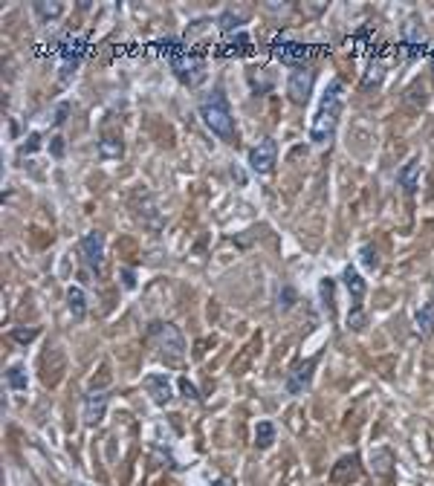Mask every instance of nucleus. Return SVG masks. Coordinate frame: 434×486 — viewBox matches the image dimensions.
I'll list each match as a JSON object with an SVG mask.
<instances>
[{
    "instance_id": "22",
    "label": "nucleus",
    "mask_w": 434,
    "mask_h": 486,
    "mask_svg": "<svg viewBox=\"0 0 434 486\" xmlns=\"http://www.w3.org/2000/svg\"><path fill=\"white\" fill-rule=\"evenodd\" d=\"M319 295H322V307L327 313H333V281L330 278H322L319 281Z\"/></svg>"
},
{
    "instance_id": "2",
    "label": "nucleus",
    "mask_w": 434,
    "mask_h": 486,
    "mask_svg": "<svg viewBox=\"0 0 434 486\" xmlns=\"http://www.w3.org/2000/svg\"><path fill=\"white\" fill-rule=\"evenodd\" d=\"M200 119H203V125L217 134L221 139H232L235 136V116H232V107L226 102V96L221 93V90H211V93H206L200 99Z\"/></svg>"
},
{
    "instance_id": "18",
    "label": "nucleus",
    "mask_w": 434,
    "mask_h": 486,
    "mask_svg": "<svg viewBox=\"0 0 434 486\" xmlns=\"http://www.w3.org/2000/svg\"><path fill=\"white\" fill-rule=\"evenodd\" d=\"M6 382H9V388L18 391V393L29 388V377H26V368H23V364H12V368L6 371Z\"/></svg>"
},
{
    "instance_id": "30",
    "label": "nucleus",
    "mask_w": 434,
    "mask_h": 486,
    "mask_svg": "<svg viewBox=\"0 0 434 486\" xmlns=\"http://www.w3.org/2000/svg\"><path fill=\"white\" fill-rule=\"evenodd\" d=\"M122 275H125V287H128V290H131V287L136 284V281H134V272H131V269H122Z\"/></svg>"
},
{
    "instance_id": "17",
    "label": "nucleus",
    "mask_w": 434,
    "mask_h": 486,
    "mask_svg": "<svg viewBox=\"0 0 434 486\" xmlns=\"http://www.w3.org/2000/svg\"><path fill=\"white\" fill-rule=\"evenodd\" d=\"M391 463H394L391 449H374V451H370V466H374L377 475H388L391 472Z\"/></svg>"
},
{
    "instance_id": "6",
    "label": "nucleus",
    "mask_w": 434,
    "mask_h": 486,
    "mask_svg": "<svg viewBox=\"0 0 434 486\" xmlns=\"http://www.w3.org/2000/svg\"><path fill=\"white\" fill-rule=\"evenodd\" d=\"M78 249H81L84 266L99 275L102 266H105V235H102V232H87V235L81 237V243H78Z\"/></svg>"
},
{
    "instance_id": "9",
    "label": "nucleus",
    "mask_w": 434,
    "mask_h": 486,
    "mask_svg": "<svg viewBox=\"0 0 434 486\" xmlns=\"http://www.w3.org/2000/svg\"><path fill=\"white\" fill-rule=\"evenodd\" d=\"M145 391H148V397L157 403V405H168L174 400V388H171V379L165 374H148L142 379Z\"/></svg>"
},
{
    "instance_id": "29",
    "label": "nucleus",
    "mask_w": 434,
    "mask_h": 486,
    "mask_svg": "<svg viewBox=\"0 0 434 486\" xmlns=\"http://www.w3.org/2000/svg\"><path fill=\"white\" fill-rule=\"evenodd\" d=\"M52 154H55V157L64 154V142H61V139H52Z\"/></svg>"
},
{
    "instance_id": "5",
    "label": "nucleus",
    "mask_w": 434,
    "mask_h": 486,
    "mask_svg": "<svg viewBox=\"0 0 434 486\" xmlns=\"http://www.w3.org/2000/svg\"><path fill=\"white\" fill-rule=\"evenodd\" d=\"M313 81H316V70L310 64H298L290 78H287V93L295 105H307L310 93H313Z\"/></svg>"
},
{
    "instance_id": "23",
    "label": "nucleus",
    "mask_w": 434,
    "mask_h": 486,
    "mask_svg": "<svg viewBox=\"0 0 434 486\" xmlns=\"http://www.w3.org/2000/svg\"><path fill=\"white\" fill-rule=\"evenodd\" d=\"M359 255H362V263H365L368 269H377V266H380V252H377V247H370V243L359 249Z\"/></svg>"
},
{
    "instance_id": "26",
    "label": "nucleus",
    "mask_w": 434,
    "mask_h": 486,
    "mask_svg": "<svg viewBox=\"0 0 434 486\" xmlns=\"http://www.w3.org/2000/svg\"><path fill=\"white\" fill-rule=\"evenodd\" d=\"M38 336V330H12V339L18 345H26V342H33Z\"/></svg>"
},
{
    "instance_id": "14",
    "label": "nucleus",
    "mask_w": 434,
    "mask_h": 486,
    "mask_svg": "<svg viewBox=\"0 0 434 486\" xmlns=\"http://www.w3.org/2000/svg\"><path fill=\"white\" fill-rule=\"evenodd\" d=\"M342 284L348 287V292H351L353 301H359V298L365 295V290H368V287H365V278L359 275L356 266H345V269H342Z\"/></svg>"
},
{
    "instance_id": "31",
    "label": "nucleus",
    "mask_w": 434,
    "mask_h": 486,
    "mask_svg": "<svg viewBox=\"0 0 434 486\" xmlns=\"http://www.w3.org/2000/svg\"><path fill=\"white\" fill-rule=\"evenodd\" d=\"M67 110H70L67 105H61V107H58V116H55V122H58V125H61V122H64V119H67V116H64Z\"/></svg>"
},
{
    "instance_id": "16",
    "label": "nucleus",
    "mask_w": 434,
    "mask_h": 486,
    "mask_svg": "<svg viewBox=\"0 0 434 486\" xmlns=\"http://www.w3.org/2000/svg\"><path fill=\"white\" fill-rule=\"evenodd\" d=\"M275 52H278V58H281L284 64H295V61H301V64H304V58L310 55V49L301 47V44H281Z\"/></svg>"
},
{
    "instance_id": "20",
    "label": "nucleus",
    "mask_w": 434,
    "mask_h": 486,
    "mask_svg": "<svg viewBox=\"0 0 434 486\" xmlns=\"http://www.w3.org/2000/svg\"><path fill=\"white\" fill-rule=\"evenodd\" d=\"M122 150H125V148H122L119 139H110V136H107V139L99 142V157H102V160H119Z\"/></svg>"
},
{
    "instance_id": "32",
    "label": "nucleus",
    "mask_w": 434,
    "mask_h": 486,
    "mask_svg": "<svg viewBox=\"0 0 434 486\" xmlns=\"http://www.w3.org/2000/svg\"><path fill=\"white\" fill-rule=\"evenodd\" d=\"M214 486H226V480H214Z\"/></svg>"
},
{
    "instance_id": "10",
    "label": "nucleus",
    "mask_w": 434,
    "mask_h": 486,
    "mask_svg": "<svg viewBox=\"0 0 434 486\" xmlns=\"http://www.w3.org/2000/svg\"><path fill=\"white\" fill-rule=\"evenodd\" d=\"M107 400L110 393L107 391H87L84 397V425H99L105 411H107Z\"/></svg>"
},
{
    "instance_id": "1",
    "label": "nucleus",
    "mask_w": 434,
    "mask_h": 486,
    "mask_svg": "<svg viewBox=\"0 0 434 486\" xmlns=\"http://www.w3.org/2000/svg\"><path fill=\"white\" fill-rule=\"evenodd\" d=\"M339 113H342V81H330L327 93L322 96V107L313 119V128H310V139L316 145H327L336 134V125H339Z\"/></svg>"
},
{
    "instance_id": "8",
    "label": "nucleus",
    "mask_w": 434,
    "mask_h": 486,
    "mask_svg": "<svg viewBox=\"0 0 434 486\" xmlns=\"http://www.w3.org/2000/svg\"><path fill=\"white\" fill-rule=\"evenodd\" d=\"M275 162H278V145H275V139H264V142H258L250 150V168L255 174H272Z\"/></svg>"
},
{
    "instance_id": "11",
    "label": "nucleus",
    "mask_w": 434,
    "mask_h": 486,
    "mask_svg": "<svg viewBox=\"0 0 434 486\" xmlns=\"http://www.w3.org/2000/svg\"><path fill=\"white\" fill-rule=\"evenodd\" d=\"M397 182L402 186V191H406V194H414L417 191V186H420V160L417 157L409 160L406 165L397 171Z\"/></svg>"
},
{
    "instance_id": "21",
    "label": "nucleus",
    "mask_w": 434,
    "mask_h": 486,
    "mask_svg": "<svg viewBox=\"0 0 434 486\" xmlns=\"http://www.w3.org/2000/svg\"><path fill=\"white\" fill-rule=\"evenodd\" d=\"M365 324H368V313L359 307V304H353V310L348 313V330H365Z\"/></svg>"
},
{
    "instance_id": "7",
    "label": "nucleus",
    "mask_w": 434,
    "mask_h": 486,
    "mask_svg": "<svg viewBox=\"0 0 434 486\" xmlns=\"http://www.w3.org/2000/svg\"><path fill=\"white\" fill-rule=\"evenodd\" d=\"M316 362H319L316 356L313 359H304L301 364H295V368L290 371V377L284 382L290 397H301V393L310 391V385H313V374H316Z\"/></svg>"
},
{
    "instance_id": "28",
    "label": "nucleus",
    "mask_w": 434,
    "mask_h": 486,
    "mask_svg": "<svg viewBox=\"0 0 434 486\" xmlns=\"http://www.w3.org/2000/svg\"><path fill=\"white\" fill-rule=\"evenodd\" d=\"M293 298H295V292L287 287V290H284V304H281V310H290V307H293V304H295Z\"/></svg>"
},
{
    "instance_id": "3",
    "label": "nucleus",
    "mask_w": 434,
    "mask_h": 486,
    "mask_svg": "<svg viewBox=\"0 0 434 486\" xmlns=\"http://www.w3.org/2000/svg\"><path fill=\"white\" fill-rule=\"evenodd\" d=\"M165 55H168L171 70L177 73V78H180L182 84L197 87V84L206 78V61H203L200 55H194V52H189V49H182V47H177V44H171V41H168Z\"/></svg>"
},
{
    "instance_id": "15",
    "label": "nucleus",
    "mask_w": 434,
    "mask_h": 486,
    "mask_svg": "<svg viewBox=\"0 0 434 486\" xmlns=\"http://www.w3.org/2000/svg\"><path fill=\"white\" fill-rule=\"evenodd\" d=\"M67 307H70V316L76 321H81L87 316V298H84V290L81 287H70L67 290Z\"/></svg>"
},
{
    "instance_id": "13",
    "label": "nucleus",
    "mask_w": 434,
    "mask_h": 486,
    "mask_svg": "<svg viewBox=\"0 0 434 486\" xmlns=\"http://www.w3.org/2000/svg\"><path fill=\"white\" fill-rule=\"evenodd\" d=\"M414 327H417V333L423 339L434 336V301L423 304V307L414 313Z\"/></svg>"
},
{
    "instance_id": "4",
    "label": "nucleus",
    "mask_w": 434,
    "mask_h": 486,
    "mask_svg": "<svg viewBox=\"0 0 434 486\" xmlns=\"http://www.w3.org/2000/svg\"><path fill=\"white\" fill-rule=\"evenodd\" d=\"M148 339L157 345L160 356L165 362H180L185 356V342H182V333L174 324H163V321H153L148 327Z\"/></svg>"
},
{
    "instance_id": "27",
    "label": "nucleus",
    "mask_w": 434,
    "mask_h": 486,
    "mask_svg": "<svg viewBox=\"0 0 434 486\" xmlns=\"http://www.w3.org/2000/svg\"><path fill=\"white\" fill-rule=\"evenodd\" d=\"M38 148V136H29V142L26 145H20V150H18V157H23V154H33V150Z\"/></svg>"
},
{
    "instance_id": "25",
    "label": "nucleus",
    "mask_w": 434,
    "mask_h": 486,
    "mask_svg": "<svg viewBox=\"0 0 434 486\" xmlns=\"http://www.w3.org/2000/svg\"><path fill=\"white\" fill-rule=\"evenodd\" d=\"M180 391H182V397H185V400H192V403H197V400H200V393H197L194 382H189V377H180Z\"/></svg>"
},
{
    "instance_id": "19",
    "label": "nucleus",
    "mask_w": 434,
    "mask_h": 486,
    "mask_svg": "<svg viewBox=\"0 0 434 486\" xmlns=\"http://www.w3.org/2000/svg\"><path fill=\"white\" fill-rule=\"evenodd\" d=\"M272 440H275V425H272L269 420H261V422L255 425V446L269 449V446H272Z\"/></svg>"
},
{
    "instance_id": "12",
    "label": "nucleus",
    "mask_w": 434,
    "mask_h": 486,
    "mask_svg": "<svg viewBox=\"0 0 434 486\" xmlns=\"http://www.w3.org/2000/svg\"><path fill=\"white\" fill-rule=\"evenodd\" d=\"M81 52H84V47H78L76 41H73V44H67L64 49H61V55H64V61H61V81H70V76L78 70Z\"/></svg>"
},
{
    "instance_id": "24",
    "label": "nucleus",
    "mask_w": 434,
    "mask_h": 486,
    "mask_svg": "<svg viewBox=\"0 0 434 486\" xmlns=\"http://www.w3.org/2000/svg\"><path fill=\"white\" fill-rule=\"evenodd\" d=\"M35 12H38L41 18H58L61 12H64V6H61V4H44V0H38V4H35Z\"/></svg>"
}]
</instances>
